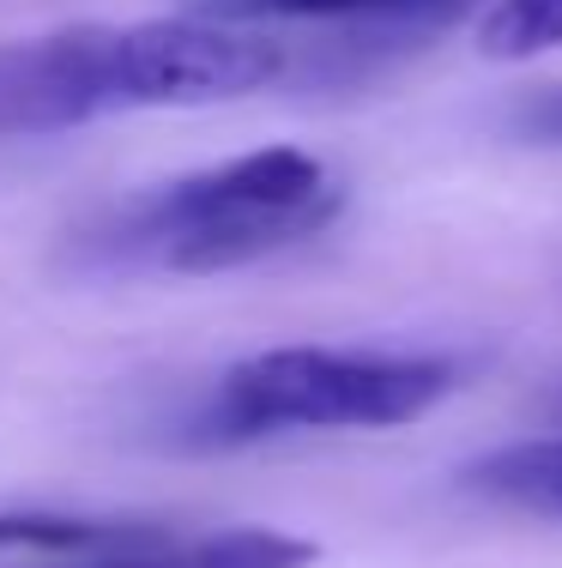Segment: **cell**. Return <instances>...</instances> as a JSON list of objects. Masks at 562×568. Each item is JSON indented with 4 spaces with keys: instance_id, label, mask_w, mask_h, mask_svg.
Listing matches in <instances>:
<instances>
[{
    "instance_id": "8",
    "label": "cell",
    "mask_w": 562,
    "mask_h": 568,
    "mask_svg": "<svg viewBox=\"0 0 562 568\" xmlns=\"http://www.w3.org/2000/svg\"><path fill=\"white\" fill-rule=\"evenodd\" d=\"M478 49L490 61H532L562 49V0H497L478 24Z\"/></svg>"
},
{
    "instance_id": "6",
    "label": "cell",
    "mask_w": 562,
    "mask_h": 568,
    "mask_svg": "<svg viewBox=\"0 0 562 568\" xmlns=\"http://www.w3.org/2000/svg\"><path fill=\"white\" fill-rule=\"evenodd\" d=\"M320 550L278 526H224V532H176L157 526L133 550L98 557L85 568H309Z\"/></svg>"
},
{
    "instance_id": "3",
    "label": "cell",
    "mask_w": 562,
    "mask_h": 568,
    "mask_svg": "<svg viewBox=\"0 0 562 568\" xmlns=\"http://www.w3.org/2000/svg\"><path fill=\"white\" fill-rule=\"evenodd\" d=\"M460 387V363L418 351L278 345L218 375L206 429L224 442L285 429H394L418 424Z\"/></svg>"
},
{
    "instance_id": "1",
    "label": "cell",
    "mask_w": 562,
    "mask_h": 568,
    "mask_svg": "<svg viewBox=\"0 0 562 568\" xmlns=\"http://www.w3.org/2000/svg\"><path fill=\"white\" fill-rule=\"evenodd\" d=\"M303 55L285 31L224 19L73 24L0 43V140H49L103 115L194 110L285 85Z\"/></svg>"
},
{
    "instance_id": "9",
    "label": "cell",
    "mask_w": 562,
    "mask_h": 568,
    "mask_svg": "<svg viewBox=\"0 0 562 568\" xmlns=\"http://www.w3.org/2000/svg\"><path fill=\"white\" fill-rule=\"evenodd\" d=\"M508 128H514L527 145H551V152H562V91L527 98L514 115H508Z\"/></svg>"
},
{
    "instance_id": "5",
    "label": "cell",
    "mask_w": 562,
    "mask_h": 568,
    "mask_svg": "<svg viewBox=\"0 0 562 568\" xmlns=\"http://www.w3.org/2000/svg\"><path fill=\"white\" fill-rule=\"evenodd\" d=\"M164 520L133 514H61V508H0V568H85L133 550Z\"/></svg>"
},
{
    "instance_id": "4",
    "label": "cell",
    "mask_w": 562,
    "mask_h": 568,
    "mask_svg": "<svg viewBox=\"0 0 562 568\" xmlns=\"http://www.w3.org/2000/svg\"><path fill=\"white\" fill-rule=\"evenodd\" d=\"M466 7L472 0H194L187 12L224 24H260V31H285V24H315L327 37L357 31L364 43H381V37H399V31L406 37L436 31Z\"/></svg>"
},
{
    "instance_id": "7",
    "label": "cell",
    "mask_w": 562,
    "mask_h": 568,
    "mask_svg": "<svg viewBox=\"0 0 562 568\" xmlns=\"http://www.w3.org/2000/svg\"><path fill=\"white\" fill-rule=\"evenodd\" d=\"M466 484L484 490V496H497V503H508V508L562 520V436L514 442V448L484 454L472 471H466Z\"/></svg>"
},
{
    "instance_id": "2",
    "label": "cell",
    "mask_w": 562,
    "mask_h": 568,
    "mask_svg": "<svg viewBox=\"0 0 562 568\" xmlns=\"http://www.w3.org/2000/svg\"><path fill=\"white\" fill-rule=\"evenodd\" d=\"M339 206L345 182L333 164L297 145H266L110 206L79 230V248L85 266L115 273H236L320 236Z\"/></svg>"
}]
</instances>
